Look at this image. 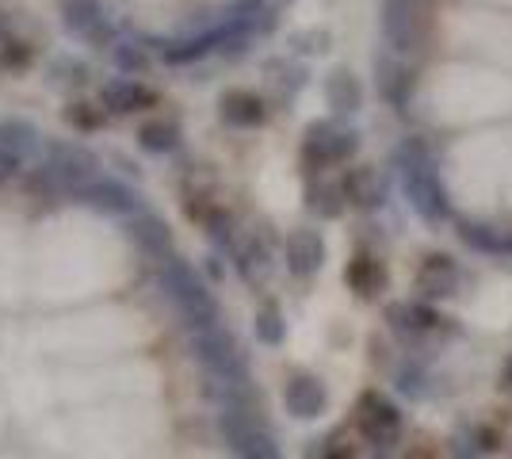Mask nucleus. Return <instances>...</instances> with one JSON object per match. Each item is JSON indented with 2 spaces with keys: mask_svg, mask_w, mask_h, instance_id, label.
<instances>
[{
  "mask_svg": "<svg viewBox=\"0 0 512 459\" xmlns=\"http://www.w3.org/2000/svg\"><path fill=\"white\" fill-rule=\"evenodd\" d=\"M96 169H100V157L92 150L73 146V142H50L46 157L35 165V173L27 176V192L69 199L77 188L96 180Z\"/></svg>",
  "mask_w": 512,
  "mask_h": 459,
  "instance_id": "f257e3e1",
  "label": "nucleus"
},
{
  "mask_svg": "<svg viewBox=\"0 0 512 459\" xmlns=\"http://www.w3.org/2000/svg\"><path fill=\"white\" fill-rule=\"evenodd\" d=\"M161 291L180 310V318L192 326V333L218 326V303H214V295L207 291V284L199 280V272L188 261L169 257L161 264Z\"/></svg>",
  "mask_w": 512,
  "mask_h": 459,
  "instance_id": "f03ea898",
  "label": "nucleus"
},
{
  "mask_svg": "<svg viewBox=\"0 0 512 459\" xmlns=\"http://www.w3.org/2000/svg\"><path fill=\"white\" fill-rule=\"evenodd\" d=\"M398 169H402V188H406L413 211L428 222L448 219V199H444V188H440L436 165H432V157H428V150L417 138L398 150Z\"/></svg>",
  "mask_w": 512,
  "mask_h": 459,
  "instance_id": "7ed1b4c3",
  "label": "nucleus"
},
{
  "mask_svg": "<svg viewBox=\"0 0 512 459\" xmlns=\"http://www.w3.org/2000/svg\"><path fill=\"white\" fill-rule=\"evenodd\" d=\"M192 352L211 375V387H241V383H249L245 379V352H241L234 333H226L222 326L192 333Z\"/></svg>",
  "mask_w": 512,
  "mask_h": 459,
  "instance_id": "20e7f679",
  "label": "nucleus"
},
{
  "mask_svg": "<svg viewBox=\"0 0 512 459\" xmlns=\"http://www.w3.org/2000/svg\"><path fill=\"white\" fill-rule=\"evenodd\" d=\"M222 437L234 448L237 459H283L272 433L249 414V406H230V410H222Z\"/></svg>",
  "mask_w": 512,
  "mask_h": 459,
  "instance_id": "39448f33",
  "label": "nucleus"
},
{
  "mask_svg": "<svg viewBox=\"0 0 512 459\" xmlns=\"http://www.w3.org/2000/svg\"><path fill=\"white\" fill-rule=\"evenodd\" d=\"M356 146H360L356 131H344V127L329 123V119H318V123H310V127H306V138H302V157H306V165L325 169V165L348 161V157L356 153Z\"/></svg>",
  "mask_w": 512,
  "mask_h": 459,
  "instance_id": "423d86ee",
  "label": "nucleus"
},
{
  "mask_svg": "<svg viewBox=\"0 0 512 459\" xmlns=\"http://www.w3.org/2000/svg\"><path fill=\"white\" fill-rule=\"evenodd\" d=\"M69 199L85 203L92 211H104V215H123V219L142 215V196L127 184H119V180H92L85 188H77Z\"/></svg>",
  "mask_w": 512,
  "mask_h": 459,
  "instance_id": "0eeeda50",
  "label": "nucleus"
},
{
  "mask_svg": "<svg viewBox=\"0 0 512 459\" xmlns=\"http://www.w3.org/2000/svg\"><path fill=\"white\" fill-rule=\"evenodd\" d=\"M62 27L88 46H107L115 39V27L96 0H62Z\"/></svg>",
  "mask_w": 512,
  "mask_h": 459,
  "instance_id": "6e6552de",
  "label": "nucleus"
},
{
  "mask_svg": "<svg viewBox=\"0 0 512 459\" xmlns=\"http://www.w3.org/2000/svg\"><path fill=\"white\" fill-rule=\"evenodd\" d=\"M341 192L352 207L375 211L386 203V180L375 165H360V169H348V176L341 180Z\"/></svg>",
  "mask_w": 512,
  "mask_h": 459,
  "instance_id": "1a4fd4ad",
  "label": "nucleus"
},
{
  "mask_svg": "<svg viewBox=\"0 0 512 459\" xmlns=\"http://www.w3.org/2000/svg\"><path fill=\"white\" fill-rule=\"evenodd\" d=\"M383 35L394 50L417 46V0H386L383 4Z\"/></svg>",
  "mask_w": 512,
  "mask_h": 459,
  "instance_id": "9d476101",
  "label": "nucleus"
},
{
  "mask_svg": "<svg viewBox=\"0 0 512 459\" xmlns=\"http://www.w3.org/2000/svg\"><path fill=\"white\" fill-rule=\"evenodd\" d=\"M283 406L287 414H295L299 421H314L325 410V387L314 375H291L283 387Z\"/></svg>",
  "mask_w": 512,
  "mask_h": 459,
  "instance_id": "9b49d317",
  "label": "nucleus"
},
{
  "mask_svg": "<svg viewBox=\"0 0 512 459\" xmlns=\"http://www.w3.org/2000/svg\"><path fill=\"white\" fill-rule=\"evenodd\" d=\"M127 234L130 241L142 249V253H150V257H161V261H169L172 257V230L165 219H157L150 211H142V215H134L127 219Z\"/></svg>",
  "mask_w": 512,
  "mask_h": 459,
  "instance_id": "f8f14e48",
  "label": "nucleus"
},
{
  "mask_svg": "<svg viewBox=\"0 0 512 459\" xmlns=\"http://www.w3.org/2000/svg\"><path fill=\"white\" fill-rule=\"evenodd\" d=\"M398 425H402V414H398V406L394 402H386L383 394H363L360 398V429L367 440H386L398 433Z\"/></svg>",
  "mask_w": 512,
  "mask_h": 459,
  "instance_id": "ddd939ff",
  "label": "nucleus"
},
{
  "mask_svg": "<svg viewBox=\"0 0 512 459\" xmlns=\"http://www.w3.org/2000/svg\"><path fill=\"white\" fill-rule=\"evenodd\" d=\"M218 115L230 127H260L268 119V104L256 92H249V88H230L218 100Z\"/></svg>",
  "mask_w": 512,
  "mask_h": 459,
  "instance_id": "4468645a",
  "label": "nucleus"
},
{
  "mask_svg": "<svg viewBox=\"0 0 512 459\" xmlns=\"http://www.w3.org/2000/svg\"><path fill=\"white\" fill-rule=\"evenodd\" d=\"M455 287H459V264L444 257V253H432L421 261L417 268V291L425 295V299H444V295H455Z\"/></svg>",
  "mask_w": 512,
  "mask_h": 459,
  "instance_id": "2eb2a0df",
  "label": "nucleus"
},
{
  "mask_svg": "<svg viewBox=\"0 0 512 459\" xmlns=\"http://www.w3.org/2000/svg\"><path fill=\"white\" fill-rule=\"evenodd\" d=\"M100 104L115 115H130V111H146L157 104V92L146 88L134 77H123V81H107L104 92H100Z\"/></svg>",
  "mask_w": 512,
  "mask_h": 459,
  "instance_id": "dca6fc26",
  "label": "nucleus"
},
{
  "mask_svg": "<svg viewBox=\"0 0 512 459\" xmlns=\"http://www.w3.org/2000/svg\"><path fill=\"white\" fill-rule=\"evenodd\" d=\"M287 268L295 272V276H314L321 272V264H325V241H321L318 230H295V234H287Z\"/></svg>",
  "mask_w": 512,
  "mask_h": 459,
  "instance_id": "f3484780",
  "label": "nucleus"
},
{
  "mask_svg": "<svg viewBox=\"0 0 512 459\" xmlns=\"http://www.w3.org/2000/svg\"><path fill=\"white\" fill-rule=\"evenodd\" d=\"M325 100H329V108L337 111V115H352L363 104V88L348 69H333L325 77Z\"/></svg>",
  "mask_w": 512,
  "mask_h": 459,
  "instance_id": "a211bd4d",
  "label": "nucleus"
},
{
  "mask_svg": "<svg viewBox=\"0 0 512 459\" xmlns=\"http://www.w3.org/2000/svg\"><path fill=\"white\" fill-rule=\"evenodd\" d=\"M344 280H348V287H352L356 295L371 299V295H379V291H383L386 268L375 261V257H352L348 268H344Z\"/></svg>",
  "mask_w": 512,
  "mask_h": 459,
  "instance_id": "6ab92c4d",
  "label": "nucleus"
},
{
  "mask_svg": "<svg viewBox=\"0 0 512 459\" xmlns=\"http://www.w3.org/2000/svg\"><path fill=\"white\" fill-rule=\"evenodd\" d=\"M138 146L146 153H172L180 146V127L172 119H150L138 127Z\"/></svg>",
  "mask_w": 512,
  "mask_h": 459,
  "instance_id": "aec40b11",
  "label": "nucleus"
},
{
  "mask_svg": "<svg viewBox=\"0 0 512 459\" xmlns=\"http://www.w3.org/2000/svg\"><path fill=\"white\" fill-rule=\"evenodd\" d=\"M459 238L474 245V249H486V253H512V234L509 230H493L482 222H459Z\"/></svg>",
  "mask_w": 512,
  "mask_h": 459,
  "instance_id": "412c9836",
  "label": "nucleus"
},
{
  "mask_svg": "<svg viewBox=\"0 0 512 459\" xmlns=\"http://www.w3.org/2000/svg\"><path fill=\"white\" fill-rule=\"evenodd\" d=\"M39 131L31 127V123H23V119H12V123H0V150L16 153V157H31V153L39 150Z\"/></svg>",
  "mask_w": 512,
  "mask_h": 459,
  "instance_id": "4be33fe9",
  "label": "nucleus"
},
{
  "mask_svg": "<svg viewBox=\"0 0 512 459\" xmlns=\"http://www.w3.org/2000/svg\"><path fill=\"white\" fill-rule=\"evenodd\" d=\"M386 318H390V326L406 329V333H421V329H432L440 322L436 310H428L421 303H394L386 310Z\"/></svg>",
  "mask_w": 512,
  "mask_h": 459,
  "instance_id": "5701e85b",
  "label": "nucleus"
},
{
  "mask_svg": "<svg viewBox=\"0 0 512 459\" xmlns=\"http://www.w3.org/2000/svg\"><path fill=\"white\" fill-rule=\"evenodd\" d=\"M344 192L337 188V184H325V180H318V184H310L306 188V207L314 211V215H321V219H337L344 211Z\"/></svg>",
  "mask_w": 512,
  "mask_h": 459,
  "instance_id": "b1692460",
  "label": "nucleus"
},
{
  "mask_svg": "<svg viewBox=\"0 0 512 459\" xmlns=\"http://www.w3.org/2000/svg\"><path fill=\"white\" fill-rule=\"evenodd\" d=\"M283 337H287V322H283L279 306L264 303L256 310V341H264V345H283Z\"/></svg>",
  "mask_w": 512,
  "mask_h": 459,
  "instance_id": "393cba45",
  "label": "nucleus"
},
{
  "mask_svg": "<svg viewBox=\"0 0 512 459\" xmlns=\"http://www.w3.org/2000/svg\"><path fill=\"white\" fill-rule=\"evenodd\" d=\"M27 66H31V46L16 35H4L0 39V73H20Z\"/></svg>",
  "mask_w": 512,
  "mask_h": 459,
  "instance_id": "a878e982",
  "label": "nucleus"
},
{
  "mask_svg": "<svg viewBox=\"0 0 512 459\" xmlns=\"http://www.w3.org/2000/svg\"><path fill=\"white\" fill-rule=\"evenodd\" d=\"M62 119L69 127H77V131H100L104 127V108H96V104H69L62 111Z\"/></svg>",
  "mask_w": 512,
  "mask_h": 459,
  "instance_id": "bb28decb",
  "label": "nucleus"
},
{
  "mask_svg": "<svg viewBox=\"0 0 512 459\" xmlns=\"http://www.w3.org/2000/svg\"><path fill=\"white\" fill-rule=\"evenodd\" d=\"M237 268L245 272V280H256L260 272H268V249L256 245V241L241 245V249H237Z\"/></svg>",
  "mask_w": 512,
  "mask_h": 459,
  "instance_id": "cd10ccee",
  "label": "nucleus"
},
{
  "mask_svg": "<svg viewBox=\"0 0 512 459\" xmlns=\"http://www.w3.org/2000/svg\"><path fill=\"white\" fill-rule=\"evenodd\" d=\"M115 66L123 73H146L150 69V54L134 43H119L115 46Z\"/></svg>",
  "mask_w": 512,
  "mask_h": 459,
  "instance_id": "c85d7f7f",
  "label": "nucleus"
},
{
  "mask_svg": "<svg viewBox=\"0 0 512 459\" xmlns=\"http://www.w3.org/2000/svg\"><path fill=\"white\" fill-rule=\"evenodd\" d=\"M406 92H409V73L398 66L383 69V96L394 100V104H406Z\"/></svg>",
  "mask_w": 512,
  "mask_h": 459,
  "instance_id": "c756f323",
  "label": "nucleus"
},
{
  "mask_svg": "<svg viewBox=\"0 0 512 459\" xmlns=\"http://www.w3.org/2000/svg\"><path fill=\"white\" fill-rule=\"evenodd\" d=\"M348 456H352V448L344 444L341 433H333V437L314 440V448H310V456L306 459H348Z\"/></svg>",
  "mask_w": 512,
  "mask_h": 459,
  "instance_id": "7c9ffc66",
  "label": "nucleus"
},
{
  "mask_svg": "<svg viewBox=\"0 0 512 459\" xmlns=\"http://www.w3.org/2000/svg\"><path fill=\"white\" fill-rule=\"evenodd\" d=\"M54 69H58V73H65L58 85H77V88H81L88 81V77H85V66H81V62H69V58H65V62H58Z\"/></svg>",
  "mask_w": 512,
  "mask_h": 459,
  "instance_id": "2f4dec72",
  "label": "nucleus"
},
{
  "mask_svg": "<svg viewBox=\"0 0 512 459\" xmlns=\"http://www.w3.org/2000/svg\"><path fill=\"white\" fill-rule=\"evenodd\" d=\"M20 165H23V157H16V153H8V150H0V184H4V180H12V176L20 173Z\"/></svg>",
  "mask_w": 512,
  "mask_h": 459,
  "instance_id": "473e14b6",
  "label": "nucleus"
},
{
  "mask_svg": "<svg viewBox=\"0 0 512 459\" xmlns=\"http://www.w3.org/2000/svg\"><path fill=\"white\" fill-rule=\"evenodd\" d=\"M501 387H505V391H512V356L505 360V368H501Z\"/></svg>",
  "mask_w": 512,
  "mask_h": 459,
  "instance_id": "72a5a7b5",
  "label": "nucleus"
},
{
  "mask_svg": "<svg viewBox=\"0 0 512 459\" xmlns=\"http://www.w3.org/2000/svg\"><path fill=\"white\" fill-rule=\"evenodd\" d=\"M4 35H12V31H8V16L0 12V39H4Z\"/></svg>",
  "mask_w": 512,
  "mask_h": 459,
  "instance_id": "f704fd0d",
  "label": "nucleus"
}]
</instances>
